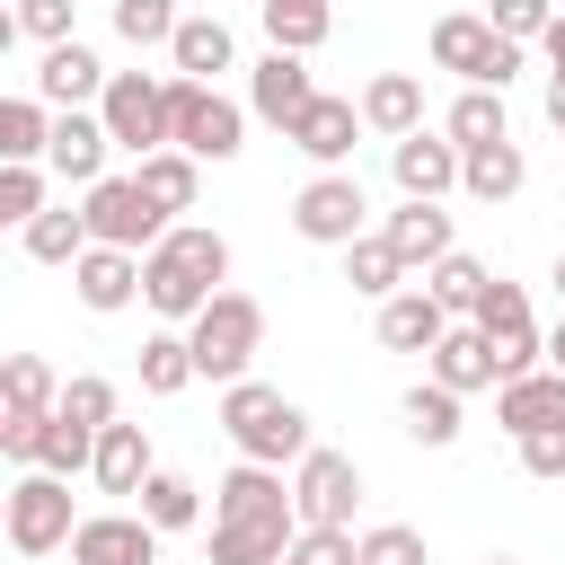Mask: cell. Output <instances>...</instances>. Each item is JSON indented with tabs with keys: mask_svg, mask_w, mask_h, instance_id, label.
Masks as SVG:
<instances>
[{
	"mask_svg": "<svg viewBox=\"0 0 565 565\" xmlns=\"http://www.w3.org/2000/svg\"><path fill=\"white\" fill-rule=\"evenodd\" d=\"M388 177H397V194H424V203H441L450 185H459V141L450 132H397L388 141Z\"/></svg>",
	"mask_w": 565,
	"mask_h": 565,
	"instance_id": "obj_15",
	"label": "cell"
},
{
	"mask_svg": "<svg viewBox=\"0 0 565 565\" xmlns=\"http://www.w3.org/2000/svg\"><path fill=\"white\" fill-rule=\"evenodd\" d=\"M344 282H353L362 300H388V291H406V265H397V247H388L380 230H362V238L344 247Z\"/></svg>",
	"mask_w": 565,
	"mask_h": 565,
	"instance_id": "obj_33",
	"label": "cell"
},
{
	"mask_svg": "<svg viewBox=\"0 0 565 565\" xmlns=\"http://www.w3.org/2000/svg\"><path fill=\"white\" fill-rule=\"evenodd\" d=\"M282 565H353V530H318V521H300V539L282 547Z\"/></svg>",
	"mask_w": 565,
	"mask_h": 565,
	"instance_id": "obj_46",
	"label": "cell"
},
{
	"mask_svg": "<svg viewBox=\"0 0 565 565\" xmlns=\"http://www.w3.org/2000/svg\"><path fill=\"white\" fill-rule=\"evenodd\" d=\"M353 565H424V539L406 521H380V530L353 539Z\"/></svg>",
	"mask_w": 565,
	"mask_h": 565,
	"instance_id": "obj_43",
	"label": "cell"
},
{
	"mask_svg": "<svg viewBox=\"0 0 565 565\" xmlns=\"http://www.w3.org/2000/svg\"><path fill=\"white\" fill-rule=\"evenodd\" d=\"M256 18H265V44L282 53H318L335 35V0H256Z\"/></svg>",
	"mask_w": 565,
	"mask_h": 565,
	"instance_id": "obj_28",
	"label": "cell"
},
{
	"mask_svg": "<svg viewBox=\"0 0 565 565\" xmlns=\"http://www.w3.org/2000/svg\"><path fill=\"white\" fill-rule=\"evenodd\" d=\"M521 468L556 486V477H565V424H547V433H521Z\"/></svg>",
	"mask_w": 565,
	"mask_h": 565,
	"instance_id": "obj_47",
	"label": "cell"
},
{
	"mask_svg": "<svg viewBox=\"0 0 565 565\" xmlns=\"http://www.w3.org/2000/svg\"><path fill=\"white\" fill-rule=\"evenodd\" d=\"M441 327H450V309H441L424 282H406V291L380 300V344H388V353H433Z\"/></svg>",
	"mask_w": 565,
	"mask_h": 565,
	"instance_id": "obj_22",
	"label": "cell"
},
{
	"mask_svg": "<svg viewBox=\"0 0 565 565\" xmlns=\"http://www.w3.org/2000/svg\"><path fill=\"white\" fill-rule=\"evenodd\" d=\"M424 291H433V300H441V309H450V318H468V309H477V291H486V265H477V256H459V247H450V256H441V265H424Z\"/></svg>",
	"mask_w": 565,
	"mask_h": 565,
	"instance_id": "obj_37",
	"label": "cell"
},
{
	"mask_svg": "<svg viewBox=\"0 0 565 565\" xmlns=\"http://www.w3.org/2000/svg\"><path fill=\"white\" fill-rule=\"evenodd\" d=\"M106 159H115V141H106L97 106H53L44 168H53V177H71V185H97V177H106Z\"/></svg>",
	"mask_w": 565,
	"mask_h": 565,
	"instance_id": "obj_13",
	"label": "cell"
},
{
	"mask_svg": "<svg viewBox=\"0 0 565 565\" xmlns=\"http://www.w3.org/2000/svg\"><path fill=\"white\" fill-rule=\"evenodd\" d=\"M556 300H565V256H556Z\"/></svg>",
	"mask_w": 565,
	"mask_h": 565,
	"instance_id": "obj_53",
	"label": "cell"
},
{
	"mask_svg": "<svg viewBox=\"0 0 565 565\" xmlns=\"http://www.w3.org/2000/svg\"><path fill=\"white\" fill-rule=\"evenodd\" d=\"M71 530H79V512H71V477H53V468H26L18 486H9V547L18 556H53V547H71Z\"/></svg>",
	"mask_w": 565,
	"mask_h": 565,
	"instance_id": "obj_7",
	"label": "cell"
},
{
	"mask_svg": "<svg viewBox=\"0 0 565 565\" xmlns=\"http://www.w3.org/2000/svg\"><path fill=\"white\" fill-rule=\"evenodd\" d=\"M35 97H44V106H97V97H106V62H97L79 35H71V44H44Z\"/></svg>",
	"mask_w": 565,
	"mask_h": 565,
	"instance_id": "obj_21",
	"label": "cell"
},
{
	"mask_svg": "<svg viewBox=\"0 0 565 565\" xmlns=\"http://www.w3.org/2000/svg\"><path fill=\"white\" fill-rule=\"evenodd\" d=\"M0 397H9V406H53L62 380H53L44 353H0Z\"/></svg>",
	"mask_w": 565,
	"mask_h": 565,
	"instance_id": "obj_38",
	"label": "cell"
},
{
	"mask_svg": "<svg viewBox=\"0 0 565 565\" xmlns=\"http://www.w3.org/2000/svg\"><path fill=\"white\" fill-rule=\"evenodd\" d=\"M494 424L521 441V433H547V424H565V371H521V380H494Z\"/></svg>",
	"mask_w": 565,
	"mask_h": 565,
	"instance_id": "obj_19",
	"label": "cell"
},
{
	"mask_svg": "<svg viewBox=\"0 0 565 565\" xmlns=\"http://www.w3.org/2000/svg\"><path fill=\"white\" fill-rule=\"evenodd\" d=\"M44 424H53V406H9V415H0V459L35 468V450H44Z\"/></svg>",
	"mask_w": 565,
	"mask_h": 565,
	"instance_id": "obj_44",
	"label": "cell"
},
{
	"mask_svg": "<svg viewBox=\"0 0 565 565\" xmlns=\"http://www.w3.org/2000/svg\"><path fill=\"white\" fill-rule=\"evenodd\" d=\"M132 177H141V194H150L168 221H177V212H194V194H203V159H194V150H177V141H168V150H141V168H132Z\"/></svg>",
	"mask_w": 565,
	"mask_h": 565,
	"instance_id": "obj_27",
	"label": "cell"
},
{
	"mask_svg": "<svg viewBox=\"0 0 565 565\" xmlns=\"http://www.w3.org/2000/svg\"><path fill=\"white\" fill-rule=\"evenodd\" d=\"M441 132H450L459 150H477V141H512V124H503V88H459L450 115H441Z\"/></svg>",
	"mask_w": 565,
	"mask_h": 565,
	"instance_id": "obj_32",
	"label": "cell"
},
{
	"mask_svg": "<svg viewBox=\"0 0 565 565\" xmlns=\"http://www.w3.org/2000/svg\"><path fill=\"white\" fill-rule=\"evenodd\" d=\"M115 35L124 44H168L177 35V0H115Z\"/></svg>",
	"mask_w": 565,
	"mask_h": 565,
	"instance_id": "obj_42",
	"label": "cell"
},
{
	"mask_svg": "<svg viewBox=\"0 0 565 565\" xmlns=\"http://www.w3.org/2000/svg\"><path fill=\"white\" fill-rule=\"evenodd\" d=\"M18 26L35 44H71V0H18Z\"/></svg>",
	"mask_w": 565,
	"mask_h": 565,
	"instance_id": "obj_48",
	"label": "cell"
},
{
	"mask_svg": "<svg viewBox=\"0 0 565 565\" xmlns=\"http://www.w3.org/2000/svg\"><path fill=\"white\" fill-rule=\"evenodd\" d=\"M353 503H362V468L344 459V450H300L291 459V512L300 521H318V530H353Z\"/></svg>",
	"mask_w": 565,
	"mask_h": 565,
	"instance_id": "obj_11",
	"label": "cell"
},
{
	"mask_svg": "<svg viewBox=\"0 0 565 565\" xmlns=\"http://www.w3.org/2000/svg\"><path fill=\"white\" fill-rule=\"evenodd\" d=\"M194 512H203V486L194 477H177V468H150L141 477V521L168 539V530H194Z\"/></svg>",
	"mask_w": 565,
	"mask_h": 565,
	"instance_id": "obj_31",
	"label": "cell"
},
{
	"mask_svg": "<svg viewBox=\"0 0 565 565\" xmlns=\"http://www.w3.org/2000/svg\"><path fill=\"white\" fill-rule=\"evenodd\" d=\"M380 238L397 247V265H406V274H415V265H441V256L459 247L450 212H441V203H424V194H406V203H397V212L380 221Z\"/></svg>",
	"mask_w": 565,
	"mask_h": 565,
	"instance_id": "obj_20",
	"label": "cell"
},
{
	"mask_svg": "<svg viewBox=\"0 0 565 565\" xmlns=\"http://www.w3.org/2000/svg\"><path fill=\"white\" fill-rule=\"evenodd\" d=\"M18 35H26V26H18V9H0V53H9Z\"/></svg>",
	"mask_w": 565,
	"mask_h": 565,
	"instance_id": "obj_52",
	"label": "cell"
},
{
	"mask_svg": "<svg viewBox=\"0 0 565 565\" xmlns=\"http://www.w3.org/2000/svg\"><path fill=\"white\" fill-rule=\"evenodd\" d=\"M459 185H468L477 203H512V194L530 185L521 141H477V150H459Z\"/></svg>",
	"mask_w": 565,
	"mask_h": 565,
	"instance_id": "obj_26",
	"label": "cell"
},
{
	"mask_svg": "<svg viewBox=\"0 0 565 565\" xmlns=\"http://www.w3.org/2000/svg\"><path fill=\"white\" fill-rule=\"evenodd\" d=\"M424 362H433V380H441V388H459V397H468V388H494V380H503V371H494V344L477 335V318L441 327V344H433Z\"/></svg>",
	"mask_w": 565,
	"mask_h": 565,
	"instance_id": "obj_23",
	"label": "cell"
},
{
	"mask_svg": "<svg viewBox=\"0 0 565 565\" xmlns=\"http://www.w3.org/2000/svg\"><path fill=\"white\" fill-rule=\"evenodd\" d=\"M88 459H97V433H88V424H71V415H53V424H44L35 468H53V477H88Z\"/></svg>",
	"mask_w": 565,
	"mask_h": 565,
	"instance_id": "obj_39",
	"label": "cell"
},
{
	"mask_svg": "<svg viewBox=\"0 0 565 565\" xmlns=\"http://www.w3.org/2000/svg\"><path fill=\"white\" fill-rule=\"evenodd\" d=\"M397 415H406V433H415L424 450H450V441H459V388H441V380H415V388L397 397Z\"/></svg>",
	"mask_w": 565,
	"mask_h": 565,
	"instance_id": "obj_30",
	"label": "cell"
},
{
	"mask_svg": "<svg viewBox=\"0 0 565 565\" xmlns=\"http://www.w3.org/2000/svg\"><path fill=\"white\" fill-rule=\"evenodd\" d=\"M185 344H194V380H247L256 344H265V309L247 291H212L194 318H185Z\"/></svg>",
	"mask_w": 565,
	"mask_h": 565,
	"instance_id": "obj_3",
	"label": "cell"
},
{
	"mask_svg": "<svg viewBox=\"0 0 565 565\" xmlns=\"http://www.w3.org/2000/svg\"><path fill=\"white\" fill-rule=\"evenodd\" d=\"M477 335L494 344V371L503 380H521V371H539L547 362V335H539V318H530V291L521 282H503V274H486V291H477Z\"/></svg>",
	"mask_w": 565,
	"mask_h": 565,
	"instance_id": "obj_6",
	"label": "cell"
},
{
	"mask_svg": "<svg viewBox=\"0 0 565 565\" xmlns=\"http://www.w3.org/2000/svg\"><path fill=\"white\" fill-rule=\"evenodd\" d=\"M539 53H547V79H565V18H547V35H539Z\"/></svg>",
	"mask_w": 565,
	"mask_h": 565,
	"instance_id": "obj_49",
	"label": "cell"
},
{
	"mask_svg": "<svg viewBox=\"0 0 565 565\" xmlns=\"http://www.w3.org/2000/svg\"><path fill=\"white\" fill-rule=\"evenodd\" d=\"M150 468H159V459H150V433H141V424H106V433H97V459H88L97 494H141Z\"/></svg>",
	"mask_w": 565,
	"mask_h": 565,
	"instance_id": "obj_24",
	"label": "cell"
},
{
	"mask_svg": "<svg viewBox=\"0 0 565 565\" xmlns=\"http://www.w3.org/2000/svg\"><path fill=\"white\" fill-rule=\"evenodd\" d=\"M547 124L565 132V79H547Z\"/></svg>",
	"mask_w": 565,
	"mask_h": 565,
	"instance_id": "obj_50",
	"label": "cell"
},
{
	"mask_svg": "<svg viewBox=\"0 0 565 565\" xmlns=\"http://www.w3.org/2000/svg\"><path fill=\"white\" fill-rule=\"evenodd\" d=\"M362 221H371V194H362L353 168H318V177L291 194V230H300L309 247H353Z\"/></svg>",
	"mask_w": 565,
	"mask_h": 565,
	"instance_id": "obj_10",
	"label": "cell"
},
{
	"mask_svg": "<svg viewBox=\"0 0 565 565\" xmlns=\"http://www.w3.org/2000/svg\"><path fill=\"white\" fill-rule=\"evenodd\" d=\"M291 539H300V512H291V503H265V512H212V565H282Z\"/></svg>",
	"mask_w": 565,
	"mask_h": 565,
	"instance_id": "obj_12",
	"label": "cell"
},
{
	"mask_svg": "<svg viewBox=\"0 0 565 565\" xmlns=\"http://www.w3.org/2000/svg\"><path fill=\"white\" fill-rule=\"evenodd\" d=\"M0 415H9V397H0Z\"/></svg>",
	"mask_w": 565,
	"mask_h": 565,
	"instance_id": "obj_56",
	"label": "cell"
},
{
	"mask_svg": "<svg viewBox=\"0 0 565 565\" xmlns=\"http://www.w3.org/2000/svg\"><path fill=\"white\" fill-rule=\"evenodd\" d=\"M547 18H556V0H494V9H486V26H494V35H512V44H539V35H547Z\"/></svg>",
	"mask_w": 565,
	"mask_h": 565,
	"instance_id": "obj_45",
	"label": "cell"
},
{
	"mask_svg": "<svg viewBox=\"0 0 565 565\" xmlns=\"http://www.w3.org/2000/svg\"><path fill=\"white\" fill-rule=\"evenodd\" d=\"M0 530H9V494H0Z\"/></svg>",
	"mask_w": 565,
	"mask_h": 565,
	"instance_id": "obj_54",
	"label": "cell"
},
{
	"mask_svg": "<svg viewBox=\"0 0 565 565\" xmlns=\"http://www.w3.org/2000/svg\"><path fill=\"white\" fill-rule=\"evenodd\" d=\"M318 97V79H309V53H282V44H265V62L247 71V106L265 115V124H282L291 132V115Z\"/></svg>",
	"mask_w": 565,
	"mask_h": 565,
	"instance_id": "obj_18",
	"label": "cell"
},
{
	"mask_svg": "<svg viewBox=\"0 0 565 565\" xmlns=\"http://www.w3.org/2000/svg\"><path fill=\"white\" fill-rule=\"evenodd\" d=\"M221 433L238 441V459H265V468H282V459L309 450V415L282 388H265V380H230L221 388Z\"/></svg>",
	"mask_w": 565,
	"mask_h": 565,
	"instance_id": "obj_2",
	"label": "cell"
},
{
	"mask_svg": "<svg viewBox=\"0 0 565 565\" xmlns=\"http://www.w3.org/2000/svg\"><path fill=\"white\" fill-rule=\"evenodd\" d=\"M79 221H88V238L97 247H159V230H168V212L141 194V177H97V185H79Z\"/></svg>",
	"mask_w": 565,
	"mask_h": 565,
	"instance_id": "obj_9",
	"label": "cell"
},
{
	"mask_svg": "<svg viewBox=\"0 0 565 565\" xmlns=\"http://www.w3.org/2000/svg\"><path fill=\"white\" fill-rule=\"evenodd\" d=\"M79 247H88V221H79V212H53V203H44V212L26 221V256H35V265H79Z\"/></svg>",
	"mask_w": 565,
	"mask_h": 565,
	"instance_id": "obj_36",
	"label": "cell"
},
{
	"mask_svg": "<svg viewBox=\"0 0 565 565\" xmlns=\"http://www.w3.org/2000/svg\"><path fill=\"white\" fill-rule=\"evenodd\" d=\"M71 565H159V530L141 512H88L71 530Z\"/></svg>",
	"mask_w": 565,
	"mask_h": 565,
	"instance_id": "obj_16",
	"label": "cell"
},
{
	"mask_svg": "<svg viewBox=\"0 0 565 565\" xmlns=\"http://www.w3.org/2000/svg\"><path fill=\"white\" fill-rule=\"evenodd\" d=\"M53 415H71V424H88V433H106V424H115V380H97V371H79V380H62V397H53Z\"/></svg>",
	"mask_w": 565,
	"mask_h": 565,
	"instance_id": "obj_41",
	"label": "cell"
},
{
	"mask_svg": "<svg viewBox=\"0 0 565 565\" xmlns=\"http://www.w3.org/2000/svg\"><path fill=\"white\" fill-rule=\"evenodd\" d=\"M185 380H194V344H185V327L141 335V388H150V397H177Z\"/></svg>",
	"mask_w": 565,
	"mask_h": 565,
	"instance_id": "obj_34",
	"label": "cell"
},
{
	"mask_svg": "<svg viewBox=\"0 0 565 565\" xmlns=\"http://www.w3.org/2000/svg\"><path fill=\"white\" fill-rule=\"evenodd\" d=\"M221 282H230V238L203 230V221H168L159 247H141V300H150L168 327H185Z\"/></svg>",
	"mask_w": 565,
	"mask_h": 565,
	"instance_id": "obj_1",
	"label": "cell"
},
{
	"mask_svg": "<svg viewBox=\"0 0 565 565\" xmlns=\"http://www.w3.org/2000/svg\"><path fill=\"white\" fill-rule=\"evenodd\" d=\"M71 291H79V309H97V318H115V309H132L141 300V256L132 247H79V265H71Z\"/></svg>",
	"mask_w": 565,
	"mask_h": 565,
	"instance_id": "obj_17",
	"label": "cell"
},
{
	"mask_svg": "<svg viewBox=\"0 0 565 565\" xmlns=\"http://www.w3.org/2000/svg\"><path fill=\"white\" fill-rule=\"evenodd\" d=\"M168 62H177L185 79H212V71H230V62H238V44H230V26H221V18H177Z\"/></svg>",
	"mask_w": 565,
	"mask_h": 565,
	"instance_id": "obj_29",
	"label": "cell"
},
{
	"mask_svg": "<svg viewBox=\"0 0 565 565\" xmlns=\"http://www.w3.org/2000/svg\"><path fill=\"white\" fill-rule=\"evenodd\" d=\"M44 212V168L35 159H0V230H26Z\"/></svg>",
	"mask_w": 565,
	"mask_h": 565,
	"instance_id": "obj_40",
	"label": "cell"
},
{
	"mask_svg": "<svg viewBox=\"0 0 565 565\" xmlns=\"http://www.w3.org/2000/svg\"><path fill=\"white\" fill-rule=\"evenodd\" d=\"M353 106H362V132H388V141H397V132L424 124V79H415V71H380Z\"/></svg>",
	"mask_w": 565,
	"mask_h": 565,
	"instance_id": "obj_25",
	"label": "cell"
},
{
	"mask_svg": "<svg viewBox=\"0 0 565 565\" xmlns=\"http://www.w3.org/2000/svg\"><path fill=\"white\" fill-rule=\"evenodd\" d=\"M486 565H512V556H486Z\"/></svg>",
	"mask_w": 565,
	"mask_h": 565,
	"instance_id": "obj_55",
	"label": "cell"
},
{
	"mask_svg": "<svg viewBox=\"0 0 565 565\" xmlns=\"http://www.w3.org/2000/svg\"><path fill=\"white\" fill-rule=\"evenodd\" d=\"M353 132H362V106L318 88V97L291 115V132H282V141H291L300 159H318V168H353Z\"/></svg>",
	"mask_w": 565,
	"mask_h": 565,
	"instance_id": "obj_14",
	"label": "cell"
},
{
	"mask_svg": "<svg viewBox=\"0 0 565 565\" xmlns=\"http://www.w3.org/2000/svg\"><path fill=\"white\" fill-rule=\"evenodd\" d=\"M547 371H565V318L547 327Z\"/></svg>",
	"mask_w": 565,
	"mask_h": 565,
	"instance_id": "obj_51",
	"label": "cell"
},
{
	"mask_svg": "<svg viewBox=\"0 0 565 565\" xmlns=\"http://www.w3.org/2000/svg\"><path fill=\"white\" fill-rule=\"evenodd\" d=\"M168 141L194 150V159H238V150H247V106L221 97L212 79L168 71Z\"/></svg>",
	"mask_w": 565,
	"mask_h": 565,
	"instance_id": "obj_4",
	"label": "cell"
},
{
	"mask_svg": "<svg viewBox=\"0 0 565 565\" xmlns=\"http://www.w3.org/2000/svg\"><path fill=\"white\" fill-rule=\"evenodd\" d=\"M44 132H53L44 97H0V159H35L44 168Z\"/></svg>",
	"mask_w": 565,
	"mask_h": 565,
	"instance_id": "obj_35",
	"label": "cell"
},
{
	"mask_svg": "<svg viewBox=\"0 0 565 565\" xmlns=\"http://www.w3.org/2000/svg\"><path fill=\"white\" fill-rule=\"evenodd\" d=\"M97 124L115 150H168V79L150 71H106V97H97Z\"/></svg>",
	"mask_w": 565,
	"mask_h": 565,
	"instance_id": "obj_8",
	"label": "cell"
},
{
	"mask_svg": "<svg viewBox=\"0 0 565 565\" xmlns=\"http://www.w3.org/2000/svg\"><path fill=\"white\" fill-rule=\"evenodd\" d=\"M433 62H441V71H459L468 88H512V79H521V62H530V44L494 35L477 9H450V18H433Z\"/></svg>",
	"mask_w": 565,
	"mask_h": 565,
	"instance_id": "obj_5",
	"label": "cell"
}]
</instances>
